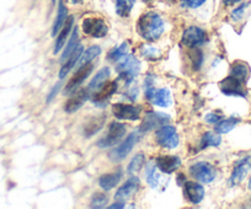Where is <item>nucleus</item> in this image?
Here are the masks:
<instances>
[{
    "instance_id": "34",
    "label": "nucleus",
    "mask_w": 251,
    "mask_h": 209,
    "mask_svg": "<svg viewBox=\"0 0 251 209\" xmlns=\"http://www.w3.org/2000/svg\"><path fill=\"white\" fill-rule=\"evenodd\" d=\"M159 181H160V174L158 171V166L156 165H151L147 169V182L149 184V186L155 188L158 187Z\"/></svg>"
},
{
    "instance_id": "45",
    "label": "nucleus",
    "mask_w": 251,
    "mask_h": 209,
    "mask_svg": "<svg viewBox=\"0 0 251 209\" xmlns=\"http://www.w3.org/2000/svg\"><path fill=\"white\" fill-rule=\"evenodd\" d=\"M144 1H151V0H144Z\"/></svg>"
},
{
    "instance_id": "24",
    "label": "nucleus",
    "mask_w": 251,
    "mask_h": 209,
    "mask_svg": "<svg viewBox=\"0 0 251 209\" xmlns=\"http://www.w3.org/2000/svg\"><path fill=\"white\" fill-rule=\"evenodd\" d=\"M105 121H106L105 116L93 117V118L89 119V121L85 123V127H84V136L88 137V138L95 136V134L102 128Z\"/></svg>"
},
{
    "instance_id": "42",
    "label": "nucleus",
    "mask_w": 251,
    "mask_h": 209,
    "mask_svg": "<svg viewBox=\"0 0 251 209\" xmlns=\"http://www.w3.org/2000/svg\"><path fill=\"white\" fill-rule=\"evenodd\" d=\"M239 1H240V0H223V3L226 4V6H233L234 4L239 3Z\"/></svg>"
},
{
    "instance_id": "32",
    "label": "nucleus",
    "mask_w": 251,
    "mask_h": 209,
    "mask_svg": "<svg viewBox=\"0 0 251 209\" xmlns=\"http://www.w3.org/2000/svg\"><path fill=\"white\" fill-rule=\"evenodd\" d=\"M80 45L79 43V37H78V28H74L73 33H72V38L71 41H69V43L67 45V48L64 49V52H63V56H62V62L66 61L67 58H68L69 56H71L72 53L74 52V49H75L78 46Z\"/></svg>"
},
{
    "instance_id": "33",
    "label": "nucleus",
    "mask_w": 251,
    "mask_h": 209,
    "mask_svg": "<svg viewBox=\"0 0 251 209\" xmlns=\"http://www.w3.org/2000/svg\"><path fill=\"white\" fill-rule=\"evenodd\" d=\"M127 49H128V45L126 42H123L122 45L118 46V47H115L112 48V49L108 52V61L111 62H118L121 58H123V57L127 54Z\"/></svg>"
},
{
    "instance_id": "35",
    "label": "nucleus",
    "mask_w": 251,
    "mask_h": 209,
    "mask_svg": "<svg viewBox=\"0 0 251 209\" xmlns=\"http://www.w3.org/2000/svg\"><path fill=\"white\" fill-rule=\"evenodd\" d=\"M141 53L144 58L151 59V61H155V59L160 58V56H161L160 50H159L158 48L153 47V46H148V45L142 46Z\"/></svg>"
},
{
    "instance_id": "36",
    "label": "nucleus",
    "mask_w": 251,
    "mask_h": 209,
    "mask_svg": "<svg viewBox=\"0 0 251 209\" xmlns=\"http://www.w3.org/2000/svg\"><path fill=\"white\" fill-rule=\"evenodd\" d=\"M108 203V197L106 193H102V192H96L94 193V196L91 197L90 207L91 208H103L106 207V204Z\"/></svg>"
},
{
    "instance_id": "12",
    "label": "nucleus",
    "mask_w": 251,
    "mask_h": 209,
    "mask_svg": "<svg viewBox=\"0 0 251 209\" xmlns=\"http://www.w3.org/2000/svg\"><path fill=\"white\" fill-rule=\"evenodd\" d=\"M219 86H221L222 93L226 96H240V97H245L246 96V91L244 90L243 81H240L239 79L234 78L231 75L222 80Z\"/></svg>"
},
{
    "instance_id": "5",
    "label": "nucleus",
    "mask_w": 251,
    "mask_h": 209,
    "mask_svg": "<svg viewBox=\"0 0 251 209\" xmlns=\"http://www.w3.org/2000/svg\"><path fill=\"white\" fill-rule=\"evenodd\" d=\"M139 139H141V136H139L138 132H133V133L129 134L121 145L116 146V148L111 151L110 159L113 160V162H121V160L125 159L126 156L131 153L132 149L134 148V145L138 143Z\"/></svg>"
},
{
    "instance_id": "30",
    "label": "nucleus",
    "mask_w": 251,
    "mask_h": 209,
    "mask_svg": "<svg viewBox=\"0 0 251 209\" xmlns=\"http://www.w3.org/2000/svg\"><path fill=\"white\" fill-rule=\"evenodd\" d=\"M240 122V119L235 118V117H230V118H226V119H222L221 122H218L216 126V132L219 134H224V133H228L230 132L231 129L235 128L236 124Z\"/></svg>"
},
{
    "instance_id": "41",
    "label": "nucleus",
    "mask_w": 251,
    "mask_h": 209,
    "mask_svg": "<svg viewBox=\"0 0 251 209\" xmlns=\"http://www.w3.org/2000/svg\"><path fill=\"white\" fill-rule=\"evenodd\" d=\"M58 90H59V84H57V85H55L54 88H53V90L50 91V96H48V97H47V101H50V100H52V98L54 97V96H55V93H58Z\"/></svg>"
},
{
    "instance_id": "11",
    "label": "nucleus",
    "mask_w": 251,
    "mask_h": 209,
    "mask_svg": "<svg viewBox=\"0 0 251 209\" xmlns=\"http://www.w3.org/2000/svg\"><path fill=\"white\" fill-rule=\"evenodd\" d=\"M94 66L91 63L85 64L83 67H79V69L76 70V73L74 74L73 78L68 81V84L66 85V89H64V93L66 95H71V93H74L76 91V89L84 83L86 78L91 74L93 71Z\"/></svg>"
},
{
    "instance_id": "40",
    "label": "nucleus",
    "mask_w": 251,
    "mask_h": 209,
    "mask_svg": "<svg viewBox=\"0 0 251 209\" xmlns=\"http://www.w3.org/2000/svg\"><path fill=\"white\" fill-rule=\"evenodd\" d=\"M223 119V117L221 115H216V114H208L206 116V121L211 124H217L218 122H221Z\"/></svg>"
},
{
    "instance_id": "1",
    "label": "nucleus",
    "mask_w": 251,
    "mask_h": 209,
    "mask_svg": "<svg viewBox=\"0 0 251 209\" xmlns=\"http://www.w3.org/2000/svg\"><path fill=\"white\" fill-rule=\"evenodd\" d=\"M137 31L143 40L155 42L164 32V21L160 15L153 11L144 14L137 23Z\"/></svg>"
},
{
    "instance_id": "22",
    "label": "nucleus",
    "mask_w": 251,
    "mask_h": 209,
    "mask_svg": "<svg viewBox=\"0 0 251 209\" xmlns=\"http://www.w3.org/2000/svg\"><path fill=\"white\" fill-rule=\"evenodd\" d=\"M121 179H122V172L118 170V171L111 172V174L102 175L99 179V185H100V187L103 191H110V189L115 188L120 184Z\"/></svg>"
},
{
    "instance_id": "16",
    "label": "nucleus",
    "mask_w": 251,
    "mask_h": 209,
    "mask_svg": "<svg viewBox=\"0 0 251 209\" xmlns=\"http://www.w3.org/2000/svg\"><path fill=\"white\" fill-rule=\"evenodd\" d=\"M156 166L164 174H174L176 170L180 167L181 160L178 156H170V155H161L158 156L155 160Z\"/></svg>"
},
{
    "instance_id": "27",
    "label": "nucleus",
    "mask_w": 251,
    "mask_h": 209,
    "mask_svg": "<svg viewBox=\"0 0 251 209\" xmlns=\"http://www.w3.org/2000/svg\"><path fill=\"white\" fill-rule=\"evenodd\" d=\"M249 67L246 66V63H243V62H235V63L231 66L230 75L234 76V78L239 79L240 81L245 83L249 78Z\"/></svg>"
},
{
    "instance_id": "7",
    "label": "nucleus",
    "mask_w": 251,
    "mask_h": 209,
    "mask_svg": "<svg viewBox=\"0 0 251 209\" xmlns=\"http://www.w3.org/2000/svg\"><path fill=\"white\" fill-rule=\"evenodd\" d=\"M126 133V126L120 122H112L108 127V132L105 137L98 141V146L100 148H108L113 146L123 138Z\"/></svg>"
},
{
    "instance_id": "13",
    "label": "nucleus",
    "mask_w": 251,
    "mask_h": 209,
    "mask_svg": "<svg viewBox=\"0 0 251 209\" xmlns=\"http://www.w3.org/2000/svg\"><path fill=\"white\" fill-rule=\"evenodd\" d=\"M249 171H251V156H246L243 160L236 163L233 172H231L230 179H229V185L236 186V185L240 184L245 179Z\"/></svg>"
},
{
    "instance_id": "23",
    "label": "nucleus",
    "mask_w": 251,
    "mask_h": 209,
    "mask_svg": "<svg viewBox=\"0 0 251 209\" xmlns=\"http://www.w3.org/2000/svg\"><path fill=\"white\" fill-rule=\"evenodd\" d=\"M110 74H111V70L108 67H105V68L100 69V70L96 73V75L93 78V80L90 81V84H89L88 91H94V93H95V91L100 90V89L105 85L106 81L108 80Z\"/></svg>"
},
{
    "instance_id": "31",
    "label": "nucleus",
    "mask_w": 251,
    "mask_h": 209,
    "mask_svg": "<svg viewBox=\"0 0 251 209\" xmlns=\"http://www.w3.org/2000/svg\"><path fill=\"white\" fill-rule=\"evenodd\" d=\"M222 143V138L219 134L212 133V132H206V133L202 136L201 139V148L206 149L208 146H219V144Z\"/></svg>"
},
{
    "instance_id": "4",
    "label": "nucleus",
    "mask_w": 251,
    "mask_h": 209,
    "mask_svg": "<svg viewBox=\"0 0 251 209\" xmlns=\"http://www.w3.org/2000/svg\"><path fill=\"white\" fill-rule=\"evenodd\" d=\"M190 175L201 184H211L216 179V169L209 163L200 162L190 167Z\"/></svg>"
},
{
    "instance_id": "46",
    "label": "nucleus",
    "mask_w": 251,
    "mask_h": 209,
    "mask_svg": "<svg viewBox=\"0 0 251 209\" xmlns=\"http://www.w3.org/2000/svg\"><path fill=\"white\" fill-rule=\"evenodd\" d=\"M52 1H53V3H54V1H55V0H52Z\"/></svg>"
},
{
    "instance_id": "2",
    "label": "nucleus",
    "mask_w": 251,
    "mask_h": 209,
    "mask_svg": "<svg viewBox=\"0 0 251 209\" xmlns=\"http://www.w3.org/2000/svg\"><path fill=\"white\" fill-rule=\"evenodd\" d=\"M116 71L122 80L129 84L138 76L139 71H141V63L132 54H126L116 64Z\"/></svg>"
},
{
    "instance_id": "28",
    "label": "nucleus",
    "mask_w": 251,
    "mask_h": 209,
    "mask_svg": "<svg viewBox=\"0 0 251 209\" xmlns=\"http://www.w3.org/2000/svg\"><path fill=\"white\" fill-rule=\"evenodd\" d=\"M146 155L143 153H138L133 156V159L131 160V163L128 164L127 167V174L128 175H136L141 171L142 169L146 165Z\"/></svg>"
},
{
    "instance_id": "20",
    "label": "nucleus",
    "mask_w": 251,
    "mask_h": 209,
    "mask_svg": "<svg viewBox=\"0 0 251 209\" xmlns=\"http://www.w3.org/2000/svg\"><path fill=\"white\" fill-rule=\"evenodd\" d=\"M73 23H74L73 16H68L66 23H64V25H63V27L60 28L59 35H57V41H55L54 49H53V53L54 54L59 53L60 49L63 48V46L66 45L67 38L69 37V33H71L72 28H73Z\"/></svg>"
},
{
    "instance_id": "15",
    "label": "nucleus",
    "mask_w": 251,
    "mask_h": 209,
    "mask_svg": "<svg viewBox=\"0 0 251 209\" xmlns=\"http://www.w3.org/2000/svg\"><path fill=\"white\" fill-rule=\"evenodd\" d=\"M169 121H170V117L166 116V115L159 114V112H151H151H148V114L146 115V117H144L143 123H142L139 131H141V132L151 131V129H154L155 127L164 126V124L168 123Z\"/></svg>"
},
{
    "instance_id": "3",
    "label": "nucleus",
    "mask_w": 251,
    "mask_h": 209,
    "mask_svg": "<svg viewBox=\"0 0 251 209\" xmlns=\"http://www.w3.org/2000/svg\"><path fill=\"white\" fill-rule=\"evenodd\" d=\"M155 139L159 145L166 149L176 148L178 145V143H180V139H178L175 127L168 126V124H164V126H161L156 131Z\"/></svg>"
},
{
    "instance_id": "44",
    "label": "nucleus",
    "mask_w": 251,
    "mask_h": 209,
    "mask_svg": "<svg viewBox=\"0 0 251 209\" xmlns=\"http://www.w3.org/2000/svg\"><path fill=\"white\" fill-rule=\"evenodd\" d=\"M248 187H249V189H251V177H250V180H249V185H248Z\"/></svg>"
},
{
    "instance_id": "25",
    "label": "nucleus",
    "mask_w": 251,
    "mask_h": 209,
    "mask_svg": "<svg viewBox=\"0 0 251 209\" xmlns=\"http://www.w3.org/2000/svg\"><path fill=\"white\" fill-rule=\"evenodd\" d=\"M67 18H68V9L66 8L64 3H63L62 0L58 4V14H57V19L54 21V25H53V30H52V35L55 36L57 35L58 31H60V28L63 27L64 23H66Z\"/></svg>"
},
{
    "instance_id": "37",
    "label": "nucleus",
    "mask_w": 251,
    "mask_h": 209,
    "mask_svg": "<svg viewBox=\"0 0 251 209\" xmlns=\"http://www.w3.org/2000/svg\"><path fill=\"white\" fill-rule=\"evenodd\" d=\"M192 59V66H194L195 70H199L201 68L202 63H203V53L201 49H195L191 53Z\"/></svg>"
},
{
    "instance_id": "9",
    "label": "nucleus",
    "mask_w": 251,
    "mask_h": 209,
    "mask_svg": "<svg viewBox=\"0 0 251 209\" xmlns=\"http://www.w3.org/2000/svg\"><path fill=\"white\" fill-rule=\"evenodd\" d=\"M112 114L118 119L137 121L141 118V107L127 105V103H115L112 105Z\"/></svg>"
},
{
    "instance_id": "29",
    "label": "nucleus",
    "mask_w": 251,
    "mask_h": 209,
    "mask_svg": "<svg viewBox=\"0 0 251 209\" xmlns=\"http://www.w3.org/2000/svg\"><path fill=\"white\" fill-rule=\"evenodd\" d=\"M116 3V13L122 18H127L133 9L136 0H115Z\"/></svg>"
},
{
    "instance_id": "10",
    "label": "nucleus",
    "mask_w": 251,
    "mask_h": 209,
    "mask_svg": "<svg viewBox=\"0 0 251 209\" xmlns=\"http://www.w3.org/2000/svg\"><path fill=\"white\" fill-rule=\"evenodd\" d=\"M139 187H141V181H139L138 177H131V179L126 181L123 186H121L117 189L115 194V199L118 203H125L138 192Z\"/></svg>"
},
{
    "instance_id": "39",
    "label": "nucleus",
    "mask_w": 251,
    "mask_h": 209,
    "mask_svg": "<svg viewBox=\"0 0 251 209\" xmlns=\"http://www.w3.org/2000/svg\"><path fill=\"white\" fill-rule=\"evenodd\" d=\"M246 6H248V4H243V5L239 6L238 9H235V10H234L233 13H231V18H233V20L238 21V20H240L241 18H243V16H244V11H245Z\"/></svg>"
},
{
    "instance_id": "14",
    "label": "nucleus",
    "mask_w": 251,
    "mask_h": 209,
    "mask_svg": "<svg viewBox=\"0 0 251 209\" xmlns=\"http://www.w3.org/2000/svg\"><path fill=\"white\" fill-rule=\"evenodd\" d=\"M146 96L148 100H151L154 105L159 107H168L171 105L170 91L168 89L155 90L154 88H149L146 90Z\"/></svg>"
},
{
    "instance_id": "19",
    "label": "nucleus",
    "mask_w": 251,
    "mask_h": 209,
    "mask_svg": "<svg viewBox=\"0 0 251 209\" xmlns=\"http://www.w3.org/2000/svg\"><path fill=\"white\" fill-rule=\"evenodd\" d=\"M117 91V81H111V83L105 84L100 90L94 93L93 101L98 106H103V103Z\"/></svg>"
},
{
    "instance_id": "6",
    "label": "nucleus",
    "mask_w": 251,
    "mask_h": 209,
    "mask_svg": "<svg viewBox=\"0 0 251 209\" xmlns=\"http://www.w3.org/2000/svg\"><path fill=\"white\" fill-rule=\"evenodd\" d=\"M83 32L85 35L90 36L94 38H102L107 35L108 27L102 19L99 18H86L83 21Z\"/></svg>"
},
{
    "instance_id": "43",
    "label": "nucleus",
    "mask_w": 251,
    "mask_h": 209,
    "mask_svg": "<svg viewBox=\"0 0 251 209\" xmlns=\"http://www.w3.org/2000/svg\"><path fill=\"white\" fill-rule=\"evenodd\" d=\"M110 208H123V204H122V203H120V204H112V206H111Z\"/></svg>"
},
{
    "instance_id": "38",
    "label": "nucleus",
    "mask_w": 251,
    "mask_h": 209,
    "mask_svg": "<svg viewBox=\"0 0 251 209\" xmlns=\"http://www.w3.org/2000/svg\"><path fill=\"white\" fill-rule=\"evenodd\" d=\"M207 0H182V5L186 6V8H191L196 9L200 8L201 5H203Z\"/></svg>"
},
{
    "instance_id": "18",
    "label": "nucleus",
    "mask_w": 251,
    "mask_h": 209,
    "mask_svg": "<svg viewBox=\"0 0 251 209\" xmlns=\"http://www.w3.org/2000/svg\"><path fill=\"white\" fill-rule=\"evenodd\" d=\"M88 89H81L78 93H74V95L66 102V106H64L66 112H68V114H74V112L78 111V110L83 106L84 102L88 100Z\"/></svg>"
},
{
    "instance_id": "26",
    "label": "nucleus",
    "mask_w": 251,
    "mask_h": 209,
    "mask_svg": "<svg viewBox=\"0 0 251 209\" xmlns=\"http://www.w3.org/2000/svg\"><path fill=\"white\" fill-rule=\"evenodd\" d=\"M100 53H101V48L99 47V46H91V47H89L88 49L84 50L83 53H81L80 58H79L78 63L76 64H78V67H83L85 66V64L91 63L96 57L100 56Z\"/></svg>"
},
{
    "instance_id": "17",
    "label": "nucleus",
    "mask_w": 251,
    "mask_h": 209,
    "mask_svg": "<svg viewBox=\"0 0 251 209\" xmlns=\"http://www.w3.org/2000/svg\"><path fill=\"white\" fill-rule=\"evenodd\" d=\"M183 192L188 201L192 204H200L204 198V188L202 185L196 184V182L188 181L183 185Z\"/></svg>"
},
{
    "instance_id": "8",
    "label": "nucleus",
    "mask_w": 251,
    "mask_h": 209,
    "mask_svg": "<svg viewBox=\"0 0 251 209\" xmlns=\"http://www.w3.org/2000/svg\"><path fill=\"white\" fill-rule=\"evenodd\" d=\"M207 38V33L202 28L197 26H190L186 28L181 37V43L188 48H195L197 46L204 43Z\"/></svg>"
},
{
    "instance_id": "21",
    "label": "nucleus",
    "mask_w": 251,
    "mask_h": 209,
    "mask_svg": "<svg viewBox=\"0 0 251 209\" xmlns=\"http://www.w3.org/2000/svg\"><path fill=\"white\" fill-rule=\"evenodd\" d=\"M81 53H83V46L79 45L78 47L74 49L73 53L71 54V56L68 57V61L66 62V63L63 64V67L60 68V71H59V78L63 79V78H66L67 75L69 74V71L72 70V69L74 68V67L76 66V63H78L79 58H80Z\"/></svg>"
}]
</instances>
